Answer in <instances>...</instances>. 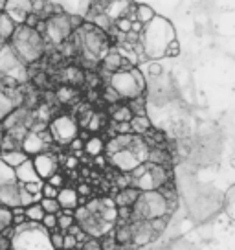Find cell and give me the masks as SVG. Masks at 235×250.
<instances>
[{
    "label": "cell",
    "instance_id": "8992f818",
    "mask_svg": "<svg viewBox=\"0 0 235 250\" xmlns=\"http://www.w3.org/2000/svg\"><path fill=\"white\" fill-rule=\"evenodd\" d=\"M81 48H83V54H85L88 59H92V61H98V59L103 61V59L110 54V50L107 48V42H105L103 31L98 30L96 26H88V24L83 26Z\"/></svg>",
    "mask_w": 235,
    "mask_h": 250
},
{
    "label": "cell",
    "instance_id": "6f0895ef",
    "mask_svg": "<svg viewBox=\"0 0 235 250\" xmlns=\"http://www.w3.org/2000/svg\"><path fill=\"white\" fill-rule=\"evenodd\" d=\"M76 166H78V160H76L74 156H72V158H68V167H76Z\"/></svg>",
    "mask_w": 235,
    "mask_h": 250
},
{
    "label": "cell",
    "instance_id": "91938a15",
    "mask_svg": "<svg viewBox=\"0 0 235 250\" xmlns=\"http://www.w3.org/2000/svg\"><path fill=\"white\" fill-rule=\"evenodd\" d=\"M61 250H64V249H61Z\"/></svg>",
    "mask_w": 235,
    "mask_h": 250
},
{
    "label": "cell",
    "instance_id": "60d3db41",
    "mask_svg": "<svg viewBox=\"0 0 235 250\" xmlns=\"http://www.w3.org/2000/svg\"><path fill=\"white\" fill-rule=\"evenodd\" d=\"M78 249L81 250H103L101 249V239H96V237H90L86 243H83V245H79Z\"/></svg>",
    "mask_w": 235,
    "mask_h": 250
},
{
    "label": "cell",
    "instance_id": "94428289",
    "mask_svg": "<svg viewBox=\"0 0 235 250\" xmlns=\"http://www.w3.org/2000/svg\"><path fill=\"white\" fill-rule=\"evenodd\" d=\"M0 46H2V44H0Z\"/></svg>",
    "mask_w": 235,
    "mask_h": 250
},
{
    "label": "cell",
    "instance_id": "ffe728a7",
    "mask_svg": "<svg viewBox=\"0 0 235 250\" xmlns=\"http://www.w3.org/2000/svg\"><path fill=\"white\" fill-rule=\"evenodd\" d=\"M0 158L6 162V164L9 166V167H13V169H17V167H20V166L24 164V162H28L30 160V156L24 153L22 149H13V151H2L0 153Z\"/></svg>",
    "mask_w": 235,
    "mask_h": 250
},
{
    "label": "cell",
    "instance_id": "f546056e",
    "mask_svg": "<svg viewBox=\"0 0 235 250\" xmlns=\"http://www.w3.org/2000/svg\"><path fill=\"white\" fill-rule=\"evenodd\" d=\"M57 217H59V232H63V234H66V232L76 225V215H74V211L63 210Z\"/></svg>",
    "mask_w": 235,
    "mask_h": 250
},
{
    "label": "cell",
    "instance_id": "836d02e7",
    "mask_svg": "<svg viewBox=\"0 0 235 250\" xmlns=\"http://www.w3.org/2000/svg\"><path fill=\"white\" fill-rule=\"evenodd\" d=\"M114 30H116L118 33L129 35V33L133 31V21H129L127 17H123V19H118L116 22H114Z\"/></svg>",
    "mask_w": 235,
    "mask_h": 250
},
{
    "label": "cell",
    "instance_id": "d6986e66",
    "mask_svg": "<svg viewBox=\"0 0 235 250\" xmlns=\"http://www.w3.org/2000/svg\"><path fill=\"white\" fill-rule=\"evenodd\" d=\"M17 28L19 26L9 19L8 13H0V44H8L13 39Z\"/></svg>",
    "mask_w": 235,
    "mask_h": 250
},
{
    "label": "cell",
    "instance_id": "7402d4cb",
    "mask_svg": "<svg viewBox=\"0 0 235 250\" xmlns=\"http://www.w3.org/2000/svg\"><path fill=\"white\" fill-rule=\"evenodd\" d=\"M13 184H19L15 169H13V167H9V166L0 158V188L13 186Z\"/></svg>",
    "mask_w": 235,
    "mask_h": 250
},
{
    "label": "cell",
    "instance_id": "74e56055",
    "mask_svg": "<svg viewBox=\"0 0 235 250\" xmlns=\"http://www.w3.org/2000/svg\"><path fill=\"white\" fill-rule=\"evenodd\" d=\"M114 232V230H112ZM101 249L103 250H119V245H118V241L114 239V234H109L105 235V237H101Z\"/></svg>",
    "mask_w": 235,
    "mask_h": 250
},
{
    "label": "cell",
    "instance_id": "9c48e42d",
    "mask_svg": "<svg viewBox=\"0 0 235 250\" xmlns=\"http://www.w3.org/2000/svg\"><path fill=\"white\" fill-rule=\"evenodd\" d=\"M72 33V24L70 17L66 13L61 15H52L46 19V39H50L54 44H61L68 35Z\"/></svg>",
    "mask_w": 235,
    "mask_h": 250
},
{
    "label": "cell",
    "instance_id": "4fadbf2b",
    "mask_svg": "<svg viewBox=\"0 0 235 250\" xmlns=\"http://www.w3.org/2000/svg\"><path fill=\"white\" fill-rule=\"evenodd\" d=\"M46 142L42 140V136L37 133H33V131H28V134L24 136L22 144H20V149H22L26 155L30 156V158H35V156L42 155V153H46Z\"/></svg>",
    "mask_w": 235,
    "mask_h": 250
},
{
    "label": "cell",
    "instance_id": "52a82bcc",
    "mask_svg": "<svg viewBox=\"0 0 235 250\" xmlns=\"http://www.w3.org/2000/svg\"><path fill=\"white\" fill-rule=\"evenodd\" d=\"M109 86L119 94V98H125V100H131V102L143 96V92H145L138 85V81H136V78L133 76L131 70H119L116 74H112L109 79Z\"/></svg>",
    "mask_w": 235,
    "mask_h": 250
},
{
    "label": "cell",
    "instance_id": "5b68a950",
    "mask_svg": "<svg viewBox=\"0 0 235 250\" xmlns=\"http://www.w3.org/2000/svg\"><path fill=\"white\" fill-rule=\"evenodd\" d=\"M26 62L17 55V52L11 48V44H2L0 46V74L4 78L22 83L28 79V70H26Z\"/></svg>",
    "mask_w": 235,
    "mask_h": 250
},
{
    "label": "cell",
    "instance_id": "bcb514c9",
    "mask_svg": "<svg viewBox=\"0 0 235 250\" xmlns=\"http://www.w3.org/2000/svg\"><path fill=\"white\" fill-rule=\"evenodd\" d=\"M178 54H180V44H178V41L175 39L171 44L167 46V50H165V55H167V57H176Z\"/></svg>",
    "mask_w": 235,
    "mask_h": 250
},
{
    "label": "cell",
    "instance_id": "9a60e30c",
    "mask_svg": "<svg viewBox=\"0 0 235 250\" xmlns=\"http://www.w3.org/2000/svg\"><path fill=\"white\" fill-rule=\"evenodd\" d=\"M0 206L9 208V210L22 208V204H20V184L0 188Z\"/></svg>",
    "mask_w": 235,
    "mask_h": 250
},
{
    "label": "cell",
    "instance_id": "4dcf8cb0",
    "mask_svg": "<svg viewBox=\"0 0 235 250\" xmlns=\"http://www.w3.org/2000/svg\"><path fill=\"white\" fill-rule=\"evenodd\" d=\"M11 227H13V210L0 206V234H4Z\"/></svg>",
    "mask_w": 235,
    "mask_h": 250
},
{
    "label": "cell",
    "instance_id": "b9f144b4",
    "mask_svg": "<svg viewBox=\"0 0 235 250\" xmlns=\"http://www.w3.org/2000/svg\"><path fill=\"white\" fill-rule=\"evenodd\" d=\"M59 191L61 189H57V188H54L52 184H44V188H42V197L44 199H57V195H59Z\"/></svg>",
    "mask_w": 235,
    "mask_h": 250
},
{
    "label": "cell",
    "instance_id": "f6af8a7d",
    "mask_svg": "<svg viewBox=\"0 0 235 250\" xmlns=\"http://www.w3.org/2000/svg\"><path fill=\"white\" fill-rule=\"evenodd\" d=\"M66 78L70 79V81H74V83H79V81L83 79V76H81L79 68H74V66H70V68H66Z\"/></svg>",
    "mask_w": 235,
    "mask_h": 250
},
{
    "label": "cell",
    "instance_id": "ac0fdd59",
    "mask_svg": "<svg viewBox=\"0 0 235 250\" xmlns=\"http://www.w3.org/2000/svg\"><path fill=\"white\" fill-rule=\"evenodd\" d=\"M141 197V191L136 189V188H127V189H121L116 195L114 203H116V208H133L134 204L138 203V199Z\"/></svg>",
    "mask_w": 235,
    "mask_h": 250
},
{
    "label": "cell",
    "instance_id": "c3c4849f",
    "mask_svg": "<svg viewBox=\"0 0 235 250\" xmlns=\"http://www.w3.org/2000/svg\"><path fill=\"white\" fill-rule=\"evenodd\" d=\"M105 100L114 105V103H118L119 100H121V98H119V94H118L116 90H112L110 86H107V90H105Z\"/></svg>",
    "mask_w": 235,
    "mask_h": 250
},
{
    "label": "cell",
    "instance_id": "d6a6232c",
    "mask_svg": "<svg viewBox=\"0 0 235 250\" xmlns=\"http://www.w3.org/2000/svg\"><path fill=\"white\" fill-rule=\"evenodd\" d=\"M40 206L46 213H52V215H59L61 213V204L57 203V199H42L40 201Z\"/></svg>",
    "mask_w": 235,
    "mask_h": 250
},
{
    "label": "cell",
    "instance_id": "f5cc1de1",
    "mask_svg": "<svg viewBox=\"0 0 235 250\" xmlns=\"http://www.w3.org/2000/svg\"><path fill=\"white\" fill-rule=\"evenodd\" d=\"M78 193H79V197H81V195H88V193H90V186H86V184H79Z\"/></svg>",
    "mask_w": 235,
    "mask_h": 250
},
{
    "label": "cell",
    "instance_id": "f35d334b",
    "mask_svg": "<svg viewBox=\"0 0 235 250\" xmlns=\"http://www.w3.org/2000/svg\"><path fill=\"white\" fill-rule=\"evenodd\" d=\"M103 124H105V120L101 118V114H94V118L90 120V124H88V127H86V131L98 133L99 129H103Z\"/></svg>",
    "mask_w": 235,
    "mask_h": 250
},
{
    "label": "cell",
    "instance_id": "7a4b0ae2",
    "mask_svg": "<svg viewBox=\"0 0 235 250\" xmlns=\"http://www.w3.org/2000/svg\"><path fill=\"white\" fill-rule=\"evenodd\" d=\"M15 228V235L11 239V250H55L52 247L50 230L40 223H24Z\"/></svg>",
    "mask_w": 235,
    "mask_h": 250
},
{
    "label": "cell",
    "instance_id": "681fc988",
    "mask_svg": "<svg viewBox=\"0 0 235 250\" xmlns=\"http://www.w3.org/2000/svg\"><path fill=\"white\" fill-rule=\"evenodd\" d=\"M57 98H59L61 102H70L72 98H74V90H72V88H66V86H64V88H61V90L57 92Z\"/></svg>",
    "mask_w": 235,
    "mask_h": 250
},
{
    "label": "cell",
    "instance_id": "6da1fadb",
    "mask_svg": "<svg viewBox=\"0 0 235 250\" xmlns=\"http://www.w3.org/2000/svg\"><path fill=\"white\" fill-rule=\"evenodd\" d=\"M175 41V30L165 19L157 17L151 24L145 26L141 33V44L145 48V55L149 59H158L165 55L167 46Z\"/></svg>",
    "mask_w": 235,
    "mask_h": 250
},
{
    "label": "cell",
    "instance_id": "d590c367",
    "mask_svg": "<svg viewBox=\"0 0 235 250\" xmlns=\"http://www.w3.org/2000/svg\"><path fill=\"white\" fill-rule=\"evenodd\" d=\"M50 239H52V247H54L55 250L64 249V234L63 232H59V230L50 232Z\"/></svg>",
    "mask_w": 235,
    "mask_h": 250
},
{
    "label": "cell",
    "instance_id": "ab89813d",
    "mask_svg": "<svg viewBox=\"0 0 235 250\" xmlns=\"http://www.w3.org/2000/svg\"><path fill=\"white\" fill-rule=\"evenodd\" d=\"M151 223V228L155 230V234H162L165 230V227H167V217H160V219H153V221H149Z\"/></svg>",
    "mask_w": 235,
    "mask_h": 250
},
{
    "label": "cell",
    "instance_id": "2e32d148",
    "mask_svg": "<svg viewBox=\"0 0 235 250\" xmlns=\"http://www.w3.org/2000/svg\"><path fill=\"white\" fill-rule=\"evenodd\" d=\"M57 203L61 204V210L76 211L79 208L81 197H79L78 189H74V188H63L59 191V195H57Z\"/></svg>",
    "mask_w": 235,
    "mask_h": 250
},
{
    "label": "cell",
    "instance_id": "44dd1931",
    "mask_svg": "<svg viewBox=\"0 0 235 250\" xmlns=\"http://www.w3.org/2000/svg\"><path fill=\"white\" fill-rule=\"evenodd\" d=\"M129 9H131V2H109V8L105 11V15L109 17L112 22H116L118 19L127 17Z\"/></svg>",
    "mask_w": 235,
    "mask_h": 250
},
{
    "label": "cell",
    "instance_id": "9f6ffc18",
    "mask_svg": "<svg viewBox=\"0 0 235 250\" xmlns=\"http://www.w3.org/2000/svg\"><path fill=\"white\" fill-rule=\"evenodd\" d=\"M6 127H4V124H0V147H2V142H4V138H6Z\"/></svg>",
    "mask_w": 235,
    "mask_h": 250
},
{
    "label": "cell",
    "instance_id": "8d00e7d4",
    "mask_svg": "<svg viewBox=\"0 0 235 250\" xmlns=\"http://www.w3.org/2000/svg\"><path fill=\"white\" fill-rule=\"evenodd\" d=\"M40 225L46 228V230H50V232H54V230L59 228V217H57V215H52V213H46V217L42 219Z\"/></svg>",
    "mask_w": 235,
    "mask_h": 250
},
{
    "label": "cell",
    "instance_id": "484cf974",
    "mask_svg": "<svg viewBox=\"0 0 235 250\" xmlns=\"http://www.w3.org/2000/svg\"><path fill=\"white\" fill-rule=\"evenodd\" d=\"M134 118V112L129 105H121V107H116V110L112 112V120L114 124H131Z\"/></svg>",
    "mask_w": 235,
    "mask_h": 250
},
{
    "label": "cell",
    "instance_id": "f907efd6",
    "mask_svg": "<svg viewBox=\"0 0 235 250\" xmlns=\"http://www.w3.org/2000/svg\"><path fill=\"white\" fill-rule=\"evenodd\" d=\"M70 149L74 153H79V151H85V140H81V138H76V140L70 144Z\"/></svg>",
    "mask_w": 235,
    "mask_h": 250
},
{
    "label": "cell",
    "instance_id": "3957f363",
    "mask_svg": "<svg viewBox=\"0 0 235 250\" xmlns=\"http://www.w3.org/2000/svg\"><path fill=\"white\" fill-rule=\"evenodd\" d=\"M9 44L26 64L39 61L40 55L44 54V39H42V35L37 30L28 28V26H19L13 39L9 41Z\"/></svg>",
    "mask_w": 235,
    "mask_h": 250
},
{
    "label": "cell",
    "instance_id": "f1b7e54d",
    "mask_svg": "<svg viewBox=\"0 0 235 250\" xmlns=\"http://www.w3.org/2000/svg\"><path fill=\"white\" fill-rule=\"evenodd\" d=\"M24 215L30 223H42V219L46 217V211L42 210L40 203L32 204L30 208H24Z\"/></svg>",
    "mask_w": 235,
    "mask_h": 250
},
{
    "label": "cell",
    "instance_id": "e575fe53",
    "mask_svg": "<svg viewBox=\"0 0 235 250\" xmlns=\"http://www.w3.org/2000/svg\"><path fill=\"white\" fill-rule=\"evenodd\" d=\"M20 204H22V208H30L32 204H37L35 203V195H32L22 184H20Z\"/></svg>",
    "mask_w": 235,
    "mask_h": 250
},
{
    "label": "cell",
    "instance_id": "603a6c76",
    "mask_svg": "<svg viewBox=\"0 0 235 250\" xmlns=\"http://www.w3.org/2000/svg\"><path fill=\"white\" fill-rule=\"evenodd\" d=\"M103 66H105V70H109L110 76H112V74H116V72L121 70V66H123V57L118 54V50H110V54L103 59Z\"/></svg>",
    "mask_w": 235,
    "mask_h": 250
},
{
    "label": "cell",
    "instance_id": "1f68e13d",
    "mask_svg": "<svg viewBox=\"0 0 235 250\" xmlns=\"http://www.w3.org/2000/svg\"><path fill=\"white\" fill-rule=\"evenodd\" d=\"M92 24H94L98 30H103V31H107L109 28L114 26V22H112L105 13H98V15L92 17Z\"/></svg>",
    "mask_w": 235,
    "mask_h": 250
},
{
    "label": "cell",
    "instance_id": "db71d44e",
    "mask_svg": "<svg viewBox=\"0 0 235 250\" xmlns=\"http://www.w3.org/2000/svg\"><path fill=\"white\" fill-rule=\"evenodd\" d=\"M81 232H83V228L79 227V225H74V227H72L70 230H68V232H66V234H70V235H76V237H78V235L81 234Z\"/></svg>",
    "mask_w": 235,
    "mask_h": 250
},
{
    "label": "cell",
    "instance_id": "83f0119b",
    "mask_svg": "<svg viewBox=\"0 0 235 250\" xmlns=\"http://www.w3.org/2000/svg\"><path fill=\"white\" fill-rule=\"evenodd\" d=\"M155 19H157L155 9L151 8V6H145V4H138V9H136V21H138V22H141L143 26H147V24H151Z\"/></svg>",
    "mask_w": 235,
    "mask_h": 250
},
{
    "label": "cell",
    "instance_id": "680465c9",
    "mask_svg": "<svg viewBox=\"0 0 235 250\" xmlns=\"http://www.w3.org/2000/svg\"><path fill=\"white\" fill-rule=\"evenodd\" d=\"M72 250H81V249H72Z\"/></svg>",
    "mask_w": 235,
    "mask_h": 250
},
{
    "label": "cell",
    "instance_id": "4316f807",
    "mask_svg": "<svg viewBox=\"0 0 235 250\" xmlns=\"http://www.w3.org/2000/svg\"><path fill=\"white\" fill-rule=\"evenodd\" d=\"M131 127H133V133L136 136H143L151 131V122L147 116H134L133 122H131Z\"/></svg>",
    "mask_w": 235,
    "mask_h": 250
},
{
    "label": "cell",
    "instance_id": "7c38bea8",
    "mask_svg": "<svg viewBox=\"0 0 235 250\" xmlns=\"http://www.w3.org/2000/svg\"><path fill=\"white\" fill-rule=\"evenodd\" d=\"M6 13H8V17L17 24V26H24V24H26V19L32 15V2H28V0L8 2Z\"/></svg>",
    "mask_w": 235,
    "mask_h": 250
},
{
    "label": "cell",
    "instance_id": "7bdbcfd3",
    "mask_svg": "<svg viewBox=\"0 0 235 250\" xmlns=\"http://www.w3.org/2000/svg\"><path fill=\"white\" fill-rule=\"evenodd\" d=\"M79 247V241L76 235H70V234H64V250H72V249H78Z\"/></svg>",
    "mask_w": 235,
    "mask_h": 250
},
{
    "label": "cell",
    "instance_id": "5bb4252c",
    "mask_svg": "<svg viewBox=\"0 0 235 250\" xmlns=\"http://www.w3.org/2000/svg\"><path fill=\"white\" fill-rule=\"evenodd\" d=\"M133 225H134V237H133V247H134V249H138V247H145V245H149V243L157 237L155 230L151 228L149 221L133 223Z\"/></svg>",
    "mask_w": 235,
    "mask_h": 250
},
{
    "label": "cell",
    "instance_id": "ee69618b",
    "mask_svg": "<svg viewBox=\"0 0 235 250\" xmlns=\"http://www.w3.org/2000/svg\"><path fill=\"white\" fill-rule=\"evenodd\" d=\"M226 206L228 210H230V215L235 219V188L226 195Z\"/></svg>",
    "mask_w": 235,
    "mask_h": 250
},
{
    "label": "cell",
    "instance_id": "816d5d0a",
    "mask_svg": "<svg viewBox=\"0 0 235 250\" xmlns=\"http://www.w3.org/2000/svg\"><path fill=\"white\" fill-rule=\"evenodd\" d=\"M0 250H11V239H8L4 234H0Z\"/></svg>",
    "mask_w": 235,
    "mask_h": 250
},
{
    "label": "cell",
    "instance_id": "30bf717a",
    "mask_svg": "<svg viewBox=\"0 0 235 250\" xmlns=\"http://www.w3.org/2000/svg\"><path fill=\"white\" fill-rule=\"evenodd\" d=\"M109 162L121 173H133L134 169H138L143 164L140 160V156L136 155L133 149H123L116 155L109 156Z\"/></svg>",
    "mask_w": 235,
    "mask_h": 250
},
{
    "label": "cell",
    "instance_id": "ba28073f",
    "mask_svg": "<svg viewBox=\"0 0 235 250\" xmlns=\"http://www.w3.org/2000/svg\"><path fill=\"white\" fill-rule=\"evenodd\" d=\"M48 131L52 133L54 142L59 146H63V144L70 146L76 138H79V124L70 116L55 118L54 122L48 125Z\"/></svg>",
    "mask_w": 235,
    "mask_h": 250
},
{
    "label": "cell",
    "instance_id": "277c9868",
    "mask_svg": "<svg viewBox=\"0 0 235 250\" xmlns=\"http://www.w3.org/2000/svg\"><path fill=\"white\" fill-rule=\"evenodd\" d=\"M171 206L169 201L165 199L160 191H149L141 193L138 203L133 206V223H141V221H153V219L169 217Z\"/></svg>",
    "mask_w": 235,
    "mask_h": 250
},
{
    "label": "cell",
    "instance_id": "7dc6e473",
    "mask_svg": "<svg viewBox=\"0 0 235 250\" xmlns=\"http://www.w3.org/2000/svg\"><path fill=\"white\" fill-rule=\"evenodd\" d=\"M48 184H52V186L57 188V189H63V188H66V186H64V177L61 175V173H57V175H54L52 179L48 180Z\"/></svg>",
    "mask_w": 235,
    "mask_h": 250
},
{
    "label": "cell",
    "instance_id": "e0dca14e",
    "mask_svg": "<svg viewBox=\"0 0 235 250\" xmlns=\"http://www.w3.org/2000/svg\"><path fill=\"white\" fill-rule=\"evenodd\" d=\"M17 173V180H19V184H32V182H40V177L37 169H35V164H33V160L30 158L28 162H24L20 167H17L15 169Z\"/></svg>",
    "mask_w": 235,
    "mask_h": 250
},
{
    "label": "cell",
    "instance_id": "cb8c5ba5",
    "mask_svg": "<svg viewBox=\"0 0 235 250\" xmlns=\"http://www.w3.org/2000/svg\"><path fill=\"white\" fill-rule=\"evenodd\" d=\"M105 146H107V142L103 140V138H99V136H90V138L85 142V153L98 158V156L105 151Z\"/></svg>",
    "mask_w": 235,
    "mask_h": 250
},
{
    "label": "cell",
    "instance_id": "11a10c76",
    "mask_svg": "<svg viewBox=\"0 0 235 250\" xmlns=\"http://www.w3.org/2000/svg\"><path fill=\"white\" fill-rule=\"evenodd\" d=\"M149 72H151V74H153V76H160V74H162V68H160L158 64H151Z\"/></svg>",
    "mask_w": 235,
    "mask_h": 250
},
{
    "label": "cell",
    "instance_id": "d4e9b609",
    "mask_svg": "<svg viewBox=\"0 0 235 250\" xmlns=\"http://www.w3.org/2000/svg\"><path fill=\"white\" fill-rule=\"evenodd\" d=\"M13 112H15V102L9 98L8 94L0 92V124H4L6 118Z\"/></svg>",
    "mask_w": 235,
    "mask_h": 250
},
{
    "label": "cell",
    "instance_id": "8fae6325",
    "mask_svg": "<svg viewBox=\"0 0 235 250\" xmlns=\"http://www.w3.org/2000/svg\"><path fill=\"white\" fill-rule=\"evenodd\" d=\"M33 164H35V169H37V173H39L40 180L44 182V180H50L54 175H57V158H55L54 153H50V151H46V153H42V155L35 156V158H32Z\"/></svg>",
    "mask_w": 235,
    "mask_h": 250
}]
</instances>
